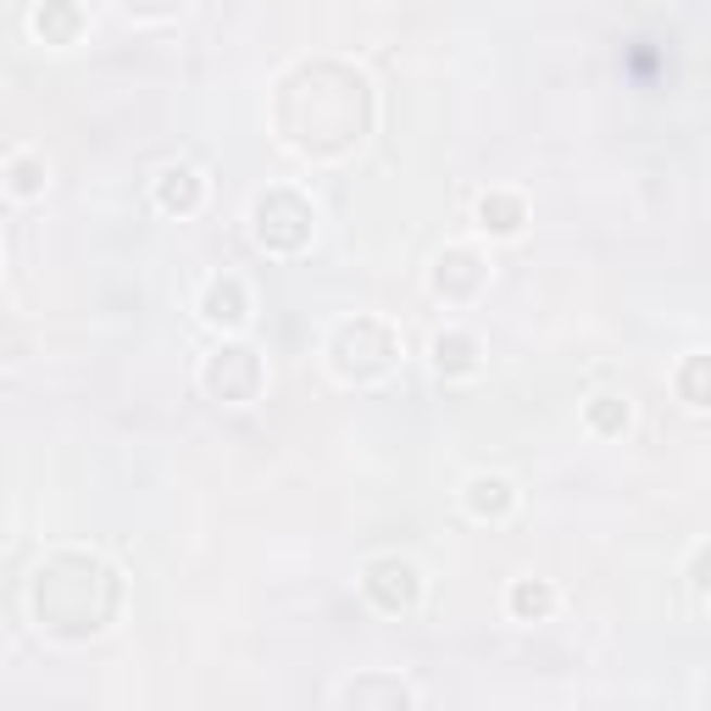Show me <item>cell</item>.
<instances>
[{"instance_id": "6", "label": "cell", "mask_w": 711, "mask_h": 711, "mask_svg": "<svg viewBox=\"0 0 711 711\" xmlns=\"http://www.w3.org/2000/svg\"><path fill=\"white\" fill-rule=\"evenodd\" d=\"M678 395L689 406H711V356H689L678 372Z\"/></svg>"}, {"instance_id": "13", "label": "cell", "mask_w": 711, "mask_h": 711, "mask_svg": "<svg viewBox=\"0 0 711 711\" xmlns=\"http://www.w3.org/2000/svg\"><path fill=\"white\" fill-rule=\"evenodd\" d=\"M12 178H17L23 195H28V189H39V167H34V162H17V167H12Z\"/></svg>"}, {"instance_id": "14", "label": "cell", "mask_w": 711, "mask_h": 711, "mask_svg": "<svg viewBox=\"0 0 711 711\" xmlns=\"http://www.w3.org/2000/svg\"><path fill=\"white\" fill-rule=\"evenodd\" d=\"M695 584H700V589H711V550H700V556H695Z\"/></svg>"}, {"instance_id": "12", "label": "cell", "mask_w": 711, "mask_h": 711, "mask_svg": "<svg viewBox=\"0 0 711 711\" xmlns=\"http://www.w3.org/2000/svg\"><path fill=\"white\" fill-rule=\"evenodd\" d=\"M34 23H39V34H67V28H73L78 17H73V12H51V17H45V12H39Z\"/></svg>"}, {"instance_id": "5", "label": "cell", "mask_w": 711, "mask_h": 711, "mask_svg": "<svg viewBox=\"0 0 711 711\" xmlns=\"http://www.w3.org/2000/svg\"><path fill=\"white\" fill-rule=\"evenodd\" d=\"M195 201H201V178L195 173H189V167L162 173V206L167 212H195Z\"/></svg>"}, {"instance_id": "1", "label": "cell", "mask_w": 711, "mask_h": 711, "mask_svg": "<svg viewBox=\"0 0 711 711\" xmlns=\"http://www.w3.org/2000/svg\"><path fill=\"white\" fill-rule=\"evenodd\" d=\"M256 233L267 251H301L312 233V206L301 195H290V189H272L256 206Z\"/></svg>"}, {"instance_id": "11", "label": "cell", "mask_w": 711, "mask_h": 711, "mask_svg": "<svg viewBox=\"0 0 711 711\" xmlns=\"http://www.w3.org/2000/svg\"><path fill=\"white\" fill-rule=\"evenodd\" d=\"M589 422H595V429H600V434H618V429H623V422H629V406H623L618 395H600V401L589 406Z\"/></svg>"}, {"instance_id": "9", "label": "cell", "mask_w": 711, "mask_h": 711, "mask_svg": "<svg viewBox=\"0 0 711 711\" xmlns=\"http://www.w3.org/2000/svg\"><path fill=\"white\" fill-rule=\"evenodd\" d=\"M467 500H472V511H479V517H500L511 506V490H506V479H472Z\"/></svg>"}, {"instance_id": "4", "label": "cell", "mask_w": 711, "mask_h": 711, "mask_svg": "<svg viewBox=\"0 0 711 711\" xmlns=\"http://www.w3.org/2000/svg\"><path fill=\"white\" fill-rule=\"evenodd\" d=\"M206 317H212V322H240V317H245L240 278H217V283H212V290H206Z\"/></svg>"}, {"instance_id": "8", "label": "cell", "mask_w": 711, "mask_h": 711, "mask_svg": "<svg viewBox=\"0 0 711 711\" xmlns=\"http://www.w3.org/2000/svg\"><path fill=\"white\" fill-rule=\"evenodd\" d=\"M434 361H440L445 372H467L472 361H479V345H472L467 334H440V340H434Z\"/></svg>"}, {"instance_id": "10", "label": "cell", "mask_w": 711, "mask_h": 711, "mask_svg": "<svg viewBox=\"0 0 711 711\" xmlns=\"http://www.w3.org/2000/svg\"><path fill=\"white\" fill-rule=\"evenodd\" d=\"M550 606H556V595H550L545 584H529V579H523V584L511 589V611H517V618H529V623H534V618H545Z\"/></svg>"}, {"instance_id": "7", "label": "cell", "mask_w": 711, "mask_h": 711, "mask_svg": "<svg viewBox=\"0 0 711 711\" xmlns=\"http://www.w3.org/2000/svg\"><path fill=\"white\" fill-rule=\"evenodd\" d=\"M479 217H484V228L511 233V228H523V201H517V195H484Z\"/></svg>"}, {"instance_id": "2", "label": "cell", "mask_w": 711, "mask_h": 711, "mask_svg": "<svg viewBox=\"0 0 711 711\" xmlns=\"http://www.w3.org/2000/svg\"><path fill=\"white\" fill-rule=\"evenodd\" d=\"M256 378H262L256 356L240 351V345H228V351H217L212 367H206V390L223 395V401H251V395H256Z\"/></svg>"}, {"instance_id": "3", "label": "cell", "mask_w": 711, "mask_h": 711, "mask_svg": "<svg viewBox=\"0 0 711 711\" xmlns=\"http://www.w3.org/2000/svg\"><path fill=\"white\" fill-rule=\"evenodd\" d=\"M367 595L384 606V611H406L417 600V567L401 561V556H384L367 567Z\"/></svg>"}]
</instances>
